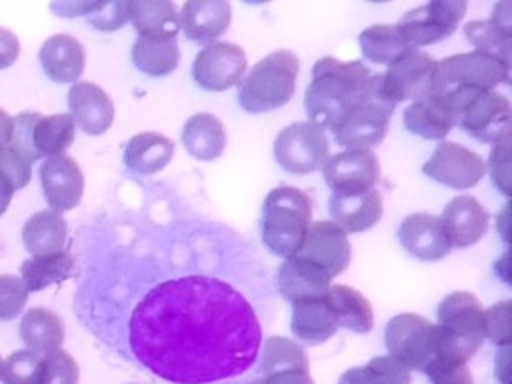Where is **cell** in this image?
<instances>
[{"instance_id": "7", "label": "cell", "mask_w": 512, "mask_h": 384, "mask_svg": "<svg viewBox=\"0 0 512 384\" xmlns=\"http://www.w3.org/2000/svg\"><path fill=\"white\" fill-rule=\"evenodd\" d=\"M384 342L392 358L408 370H420L438 356V326L428 318L404 312L388 320Z\"/></svg>"}, {"instance_id": "5", "label": "cell", "mask_w": 512, "mask_h": 384, "mask_svg": "<svg viewBox=\"0 0 512 384\" xmlns=\"http://www.w3.org/2000/svg\"><path fill=\"white\" fill-rule=\"evenodd\" d=\"M438 356L468 362L486 340L484 308L470 292H452L438 304Z\"/></svg>"}, {"instance_id": "31", "label": "cell", "mask_w": 512, "mask_h": 384, "mask_svg": "<svg viewBox=\"0 0 512 384\" xmlns=\"http://www.w3.org/2000/svg\"><path fill=\"white\" fill-rule=\"evenodd\" d=\"M20 340L26 350L48 354L58 350L64 342V324L58 314L48 308H30L20 320Z\"/></svg>"}, {"instance_id": "26", "label": "cell", "mask_w": 512, "mask_h": 384, "mask_svg": "<svg viewBox=\"0 0 512 384\" xmlns=\"http://www.w3.org/2000/svg\"><path fill=\"white\" fill-rule=\"evenodd\" d=\"M180 138L188 154L202 162L220 158L226 148L224 124L208 112H198L190 116L182 128Z\"/></svg>"}, {"instance_id": "2", "label": "cell", "mask_w": 512, "mask_h": 384, "mask_svg": "<svg viewBox=\"0 0 512 384\" xmlns=\"http://www.w3.org/2000/svg\"><path fill=\"white\" fill-rule=\"evenodd\" d=\"M370 72L360 60L342 62L332 56L316 60L304 104L308 122L318 128H334L338 120L362 98Z\"/></svg>"}, {"instance_id": "24", "label": "cell", "mask_w": 512, "mask_h": 384, "mask_svg": "<svg viewBox=\"0 0 512 384\" xmlns=\"http://www.w3.org/2000/svg\"><path fill=\"white\" fill-rule=\"evenodd\" d=\"M332 278L318 266L296 256L286 258L278 268V288L288 302L322 298L330 288Z\"/></svg>"}, {"instance_id": "14", "label": "cell", "mask_w": 512, "mask_h": 384, "mask_svg": "<svg viewBox=\"0 0 512 384\" xmlns=\"http://www.w3.org/2000/svg\"><path fill=\"white\" fill-rule=\"evenodd\" d=\"M422 172L444 186L464 190L476 186L482 180L486 172V162L480 158V154L456 142L444 140L424 162Z\"/></svg>"}, {"instance_id": "57", "label": "cell", "mask_w": 512, "mask_h": 384, "mask_svg": "<svg viewBox=\"0 0 512 384\" xmlns=\"http://www.w3.org/2000/svg\"><path fill=\"white\" fill-rule=\"evenodd\" d=\"M508 208H510V206H508V204H506V206H504V210H502V218H504V222H506V216H508ZM500 226H502V236H504V240H506V242H508V234H506V226H504V224H500Z\"/></svg>"}, {"instance_id": "59", "label": "cell", "mask_w": 512, "mask_h": 384, "mask_svg": "<svg viewBox=\"0 0 512 384\" xmlns=\"http://www.w3.org/2000/svg\"><path fill=\"white\" fill-rule=\"evenodd\" d=\"M0 366H2V358H0Z\"/></svg>"}, {"instance_id": "47", "label": "cell", "mask_w": 512, "mask_h": 384, "mask_svg": "<svg viewBox=\"0 0 512 384\" xmlns=\"http://www.w3.org/2000/svg\"><path fill=\"white\" fill-rule=\"evenodd\" d=\"M366 366L374 374L376 384H410L412 382L410 370L390 354L374 356Z\"/></svg>"}, {"instance_id": "21", "label": "cell", "mask_w": 512, "mask_h": 384, "mask_svg": "<svg viewBox=\"0 0 512 384\" xmlns=\"http://www.w3.org/2000/svg\"><path fill=\"white\" fill-rule=\"evenodd\" d=\"M398 236L408 254L426 262L448 256L452 248L444 234L440 218L426 212L406 216L398 228Z\"/></svg>"}, {"instance_id": "35", "label": "cell", "mask_w": 512, "mask_h": 384, "mask_svg": "<svg viewBox=\"0 0 512 384\" xmlns=\"http://www.w3.org/2000/svg\"><path fill=\"white\" fill-rule=\"evenodd\" d=\"M74 256L68 250L32 256L20 264V280L28 292H40L50 284H60L72 276Z\"/></svg>"}, {"instance_id": "53", "label": "cell", "mask_w": 512, "mask_h": 384, "mask_svg": "<svg viewBox=\"0 0 512 384\" xmlns=\"http://www.w3.org/2000/svg\"><path fill=\"white\" fill-rule=\"evenodd\" d=\"M508 366H510V346H502L496 356V376L502 384H510Z\"/></svg>"}, {"instance_id": "20", "label": "cell", "mask_w": 512, "mask_h": 384, "mask_svg": "<svg viewBox=\"0 0 512 384\" xmlns=\"http://www.w3.org/2000/svg\"><path fill=\"white\" fill-rule=\"evenodd\" d=\"M178 20L188 40L208 46L228 30L232 6L226 0H188L178 12Z\"/></svg>"}, {"instance_id": "50", "label": "cell", "mask_w": 512, "mask_h": 384, "mask_svg": "<svg viewBox=\"0 0 512 384\" xmlns=\"http://www.w3.org/2000/svg\"><path fill=\"white\" fill-rule=\"evenodd\" d=\"M96 6H98V2H54V4H50V8L64 18L88 16Z\"/></svg>"}, {"instance_id": "4", "label": "cell", "mask_w": 512, "mask_h": 384, "mask_svg": "<svg viewBox=\"0 0 512 384\" xmlns=\"http://www.w3.org/2000/svg\"><path fill=\"white\" fill-rule=\"evenodd\" d=\"M298 70L300 62L290 50H276L264 56L240 82V106L252 114L284 106L294 96Z\"/></svg>"}, {"instance_id": "56", "label": "cell", "mask_w": 512, "mask_h": 384, "mask_svg": "<svg viewBox=\"0 0 512 384\" xmlns=\"http://www.w3.org/2000/svg\"><path fill=\"white\" fill-rule=\"evenodd\" d=\"M12 196H14V188L10 180L0 172V216L6 212L8 204L12 202Z\"/></svg>"}, {"instance_id": "30", "label": "cell", "mask_w": 512, "mask_h": 384, "mask_svg": "<svg viewBox=\"0 0 512 384\" xmlns=\"http://www.w3.org/2000/svg\"><path fill=\"white\" fill-rule=\"evenodd\" d=\"M326 300L334 312L336 324L352 330L366 334L374 326V312L372 304L356 290L346 284H330L326 292Z\"/></svg>"}, {"instance_id": "51", "label": "cell", "mask_w": 512, "mask_h": 384, "mask_svg": "<svg viewBox=\"0 0 512 384\" xmlns=\"http://www.w3.org/2000/svg\"><path fill=\"white\" fill-rule=\"evenodd\" d=\"M264 384H314L312 376L308 372L292 370V372H278L272 376L262 378Z\"/></svg>"}, {"instance_id": "13", "label": "cell", "mask_w": 512, "mask_h": 384, "mask_svg": "<svg viewBox=\"0 0 512 384\" xmlns=\"http://www.w3.org/2000/svg\"><path fill=\"white\" fill-rule=\"evenodd\" d=\"M294 256L318 266L330 278H336L348 268L352 250L342 228H338L332 220H318L310 222Z\"/></svg>"}, {"instance_id": "3", "label": "cell", "mask_w": 512, "mask_h": 384, "mask_svg": "<svg viewBox=\"0 0 512 384\" xmlns=\"http://www.w3.org/2000/svg\"><path fill=\"white\" fill-rule=\"evenodd\" d=\"M312 218L310 196L296 186H278L262 204V240L276 256L292 258Z\"/></svg>"}, {"instance_id": "39", "label": "cell", "mask_w": 512, "mask_h": 384, "mask_svg": "<svg viewBox=\"0 0 512 384\" xmlns=\"http://www.w3.org/2000/svg\"><path fill=\"white\" fill-rule=\"evenodd\" d=\"M42 356L32 350H14L0 366L2 384H40Z\"/></svg>"}, {"instance_id": "10", "label": "cell", "mask_w": 512, "mask_h": 384, "mask_svg": "<svg viewBox=\"0 0 512 384\" xmlns=\"http://www.w3.org/2000/svg\"><path fill=\"white\" fill-rule=\"evenodd\" d=\"M464 14L466 2L462 0H434L402 14L396 26L408 46L418 50L420 46L448 38Z\"/></svg>"}, {"instance_id": "48", "label": "cell", "mask_w": 512, "mask_h": 384, "mask_svg": "<svg viewBox=\"0 0 512 384\" xmlns=\"http://www.w3.org/2000/svg\"><path fill=\"white\" fill-rule=\"evenodd\" d=\"M0 172L10 180L14 192L24 188L32 176V164L18 156L14 150H0Z\"/></svg>"}, {"instance_id": "33", "label": "cell", "mask_w": 512, "mask_h": 384, "mask_svg": "<svg viewBox=\"0 0 512 384\" xmlns=\"http://www.w3.org/2000/svg\"><path fill=\"white\" fill-rule=\"evenodd\" d=\"M132 60L136 68L148 76H166L178 68V40L162 36H138L132 46Z\"/></svg>"}, {"instance_id": "41", "label": "cell", "mask_w": 512, "mask_h": 384, "mask_svg": "<svg viewBox=\"0 0 512 384\" xmlns=\"http://www.w3.org/2000/svg\"><path fill=\"white\" fill-rule=\"evenodd\" d=\"M424 374L428 376L430 384H474L466 362L444 356L432 358V362L424 368Z\"/></svg>"}, {"instance_id": "44", "label": "cell", "mask_w": 512, "mask_h": 384, "mask_svg": "<svg viewBox=\"0 0 512 384\" xmlns=\"http://www.w3.org/2000/svg\"><path fill=\"white\" fill-rule=\"evenodd\" d=\"M86 18L98 30H104V32L118 30L130 20V0L98 2V6Z\"/></svg>"}, {"instance_id": "29", "label": "cell", "mask_w": 512, "mask_h": 384, "mask_svg": "<svg viewBox=\"0 0 512 384\" xmlns=\"http://www.w3.org/2000/svg\"><path fill=\"white\" fill-rule=\"evenodd\" d=\"M174 154V142L160 132H142L128 140L124 148V164L138 174L160 172Z\"/></svg>"}, {"instance_id": "11", "label": "cell", "mask_w": 512, "mask_h": 384, "mask_svg": "<svg viewBox=\"0 0 512 384\" xmlns=\"http://www.w3.org/2000/svg\"><path fill=\"white\" fill-rule=\"evenodd\" d=\"M436 62L438 60H434L428 52L416 48L408 50L382 74L388 98L394 104H400L404 100L416 102L438 94Z\"/></svg>"}, {"instance_id": "49", "label": "cell", "mask_w": 512, "mask_h": 384, "mask_svg": "<svg viewBox=\"0 0 512 384\" xmlns=\"http://www.w3.org/2000/svg\"><path fill=\"white\" fill-rule=\"evenodd\" d=\"M20 54V42L12 30L0 26V70L12 66Z\"/></svg>"}, {"instance_id": "15", "label": "cell", "mask_w": 512, "mask_h": 384, "mask_svg": "<svg viewBox=\"0 0 512 384\" xmlns=\"http://www.w3.org/2000/svg\"><path fill=\"white\" fill-rule=\"evenodd\" d=\"M510 116L512 108L508 98L496 90H484L462 110L456 124L472 138L496 144L510 136Z\"/></svg>"}, {"instance_id": "43", "label": "cell", "mask_w": 512, "mask_h": 384, "mask_svg": "<svg viewBox=\"0 0 512 384\" xmlns=\"http://www.w3.org/2000/svg\"><path fill=\"white\" fill-rule=\"evenodd\" d=\"M28 300V290L20 276L0 274V320L16 318Z\"/></svg>"}, {"instance_id": "12", "label": "cell", "mask_w": 512, "mask_h": 384, "mask_svg": "<svg viewBox=\"0 0 512 384\" xmlns=\"http://www.w3.org/2000/svg\"><path fill=\"white\" fill-rule=\"evenodd\" d=\"M246 54L234 42H212L204 46L192 62V78L210 92H222L242 82Z\"/></svg>"}, {"instance_id": "42", "label": "cell", "mask_w": 512, "mask_h": 384, "mask_svg": "<svg viewBox=\"0 0 512 384\" xmlns=\"http://www.w3.org/2000/svg\"><path fill=\"white\" fill-rule=\"evenodd\" d=\"M510 306V300H502L484 310V334L498 348L510 346Z\"/></svg>"}, {"instance_id": "45", "label": "cell", "mask_w": 512, "mask_h": 384, "mask_svg": "<svg viewBox=\"0 0 512 384\" xmlns=\"http://www.w3.org/2000/svg\"><path fill=\"white\" fill-rule=\"evenodd\" d=\"M40 118V112H18L12 116V140H10V150H14L18 156H22L26 162H36L38 156L32 148V126Z\"/></svg>"}, {"instance_id": "34", "label": "cell", "mask_w": 512, "mask_h": 384, "mask_svg": "<svg viewBox=\"0 0 512 384\" xmlns=\"http://www.w3.org/2000/svg\"><path fill=\"white\" fill-rule=\"evenodd\" d=\"M76 124L70 114H50L42 116L32 126V148L40 158H54L62 156L74 142Z\"/></svg>"}, {"instance_id": "36", "label": "cell", "mask_w": 512, "mask_h": 384, "mask_svg": "<svg viewBox=\"0 0 512 384\" xmlns=\"http://www.w3.org/2000/svg\"><path fill=\"white\" fill-rule=\"evenodd\" d=\"M358 44H360L362 56L368 62L386 64V66H390L408 50H412L396 24H374L364 28L358 36Z\"/></svg>"}, {"instance_id": "18", "label": "cell", "mask_w": 512, "mask_h": 384, "mask_svg": "<svg viewBox=\"0 0 512 384\" xmlns=\"http://www.w3.org/2000/svg\"><path fill=\"white\" fill-rule=\"evenodd\" d=\"M68 110L80 130L98 136L104 134L114 122V104L110 96L92 82H76L68 90Z\"/></svg>"}, {"instance_id": "40", "label": "cell", "mask_w": 512, "mask_h": 384, "mask_svg": "<svg viewBox=\"0 0 512 384\" xmlns=\"http://www.w3.org/2000/svg\"><path fill=\"white\" fill-rule=\"evenodd\" d=\"M80 370L76 360L62 348L42 356L40 384H78Z\"/></svg>"}, {"instance_id": "8", "label": "cell", "mask_w": 512, "mask_h": 384, "mask_svg": "<svg viewBox=\"0 0 512 384\" xmlns=\"http://www.w3.org/2000/svg\"><path fill=\"white\" fill-rule=\"evenodd\" d=\"M438 94L452 88H478L494 90L500 84H508L510 66L494 56L472 50L454 54L436 62Z\"/></svg>"}, {"instance_id": "52", "label": "cell", "mask_w": 512, "mask_h": 384, "mask_svg": "<svg viewBox=\"0 0 512 384\" xmlns=\"http://www.w3.org/2000/svg\"><path fill=\"white\" fill-rule=\"evenodd\" d=\"M338 384H376V380L368 366H354L340 376Z\"/></svg>"}, {"instance_id": "25", "label": "cell", "mask_w": 512, "mask_h": 384, "mask_svg": "<svg viewBox=\"0 0 512 384\" xmlns=\"http://www.w3.org/2000/svg\"><path fill=\"white\" fill-rule=\"evenodd\" d=\"M290 328L300 342L314 346L334 336L338 324L326 296H322L292 302Z\"/></svg>"}, {"instance_id": "6", "label": "cell", "mask_w": 512, "mask_h": 384, "mask_svg": "<svg viewBox=\"0 0 512 384\" xmlns=\"http://www.w3.org/2000/svg\"><path fill=\"white\" fill-rule=\"evenodd\" d=\"M394 108L396 104L386 94L382 74H370L362 98L332 128L336 144L346 150H370L386 136Z\"/></svg>"}, {"instance_id": "32", "label": "cell", "mask_w": 512, "mask_h": 384, "mask_svg": "<svg viewBox=\"0 0 512 384\" xmlns=\"http://www.w3.org/2000/svg\"><path fill=\"white\" fill-rule=\"evenodd\" d=\"M130 22L138 36L176 38L180 30L176 6L168 0H130Z\"/></svg>"}, {"instance_id": "23", "label": "cell", "mask_w": 512, "mask_h": 384, "mask_svg": "<svg viewBox=\"0 0 512 384\" xmlns=\"http://www.w3.org/2000/svg\"><path fill=\"white\" fill-rule=\"evenodd\" d=\"M38 60L44 74L58 84L74 82L82 76L86 52L78 38L70 34H54L44 40L38 50Z\"/></svg>"}, {"instance_id": "54", "label": "cell", "mask_w": 512, "mask_h": 384, "mask_svg": "<svg viewBox=\"0 0 512 384\" xmlns=\"http://www.w3.org/2000/svg\"><path fill=\"white\" fill-rule=\"evenodd\" d=\"M10 140H12V116L0 108V150L10 148Z\"/></svg>"}, {"instance_id": "37", "label": "cell", "mask_w": 512, "mask_h": 384, "mask_svg": "<svg viewBox=\"0 0 512 384\" xmlns=\"http://www.w3.org/2000/svg\"><path fill=\"white\" fill-rule=\"evenodd\" d=\"M292 370L308 372V356L304 348L284 336H270L262 346L256 372L260 374V378H266L278 372H292Z\"/></svg>"}, {"instance_id": "19", "label": "cell", "mask_w": 512, "mask_h": 384, "mask_svg": "<svg viewBox=\"0 0 512 384\" xmlns=\"http://www.w3.org/2000/svg\"><path fill=\"white\" fill-rule=\"evenodd\" d=\"M438 218L452 248L472 246L488 230V212L472 196L452 198Z\"/></svg>"}, {"instance_id": "1", "label": "cell", "mask_w": 512, "mask_h": 384, "mask_svg": "<svg viewBox=\"0 0 512 384\" xmlns=\"http://www.w3.org/2000/svg\"><path fill=\"white\" fill-rule=\"evenodd\" d=\"M130 348L152 374L174 384H210L256 362L262 330L250 302L212 276L156 284L134 306Z\"/></svg>"}, {"instance_id": "46", "label": "cell", "mask_w": 512, "mask_h": 384, "mask_svg": "<svg viewBox=\"0 0 512 384\" xmlns=\"http://www.w3.org/2000/svg\"><path fill=\"white\" fill-rule=\"evenodd\" d=\"M486 168L490 170L494 186L504 196H510L512 194V188H510V136L492 144Z\"/></svg>"}, {"instance_id": "16", "label": "cell", "mask_w": 512, "mask_h": 384, "mask_svg": "<svg viewBox=\"0 0 512 384\" xmlns=\"http://www.w3.org/2000/svg\"><path fill=\"white\" fill-rule=\"evenodd\" d=\"M46 204L52 212L62 214L78 206L84 192V174L72 156L46 158L38 170Z\"/></svg>"}, {"instance_id": "28", "label": "cell", "mask_w": 512, "mask_h": 384, "mask_svg": "<svg viewBox=\"0 0 512 384\" xmlns=\"http://www.w3.org/2000/svg\"><path fill=\"white\" fill-rule=\"evenodd\" d=\"M66 240L68 224L60 214L52 210H40L32 214L22 226V242L32 256L66 250Z\"/></svg>"}, {"instance_id": "22", "label": "cell", "mask_w": 512, "mask_h": 384, "mask_svg": "<svg viewBox=\"0 0 512 384\" xmlns=\"http://www.w3.org/2000/svg\"><path fill=\"white\" fill-rule=\"evenodd\" d=\"M332 222L348 232H364L382 216V196L376 188L364 192H332L328 200Z\"/></svg>"}, {"instance_id": "38", "label": "cell", "mask_w": 512, "mask_h": 384, "mask_svg": "<svg viewBox=\"0 0 512 384\" xmlns=\"http://www.w3.org/2000/svg\"><path fill=\"white\" fill-rule=\"evenodd\" d=\"M464 36L478 52L494 56L510 66L512 30H506L492 20H472L464 24Z\"/></svg>"}, {"instance_id": "55", "label": "cell", "mask_w": 512, "mask_h": 384, "mask_svg": "<svg viewBox=\"0 0 512 384\" xmlns=\"http://www.w3.org/2000/svg\"><path fill=\"white\" fill-rule=\"evenodd\" d=\"M492 22H496L498 26L506 28V30H512V22H510V2H500L494 6L492 10Z\"/></svg>"}, {"instance_id": "9", "label": "cell", "mask_w": 512, "mask_h": 384, "mask_svg": "<svg viewBox=\"0 0 512 384\" xmlns=\"http://www.w3.org/2000/svg\"><path fill=\"white\" fill-rule=\"evenodd\" d=\"M330 144L322 128L312 122H294L280 130L274 140L278 164L292 174H308L324 166Z\"/></svg>"}, {"instance_id": "17", "label": "cell", "mask_w": 512, "mask_h": 384, "mask_svg": "<svg viewBox=\"0 0 512 384\" xmlns=\"http://www.w3.org/2000/svg\"><path fill=\"white\" fill-rule=\"evenodd\" d=\"M324 180L334 192H364L380 178V164L372 150H344L326 158Z\"/></svg>"}, {"instance_id": "58", "label": "cell", "mask_w": 512, "mask_h": 384, "mask_svg": "<svg viewBox=\"0 0 512 384\" xmlns=\"http://www.w3.org/2000/svg\"><path fill=\"white\" fill-rule=\"evenodd\" d=\"M244 384H264V380L258 378V380H250V382H244Z\"/></svg>"}, {"instance_id": "27", "label": "cell", "mask_w": 512, "mask_h": 384, "mask_svg": "<svg viewBox=\"0 0 512 384\" xmlns=\"http://www.w3.org/2000/svg\"><path fill=\"white\" fill-rule=\"evenodd\" d=\"M454 114L440 94L412 102L404 110V126L422 138L442 140L454 128Z\"/></svg>"}]
</instances>
